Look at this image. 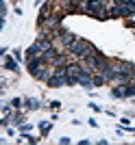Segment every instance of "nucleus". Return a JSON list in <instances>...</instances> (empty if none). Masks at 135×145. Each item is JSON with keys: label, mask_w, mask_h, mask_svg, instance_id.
Instances as JSON below:
<instances>
[{"label": "nucleus", "mask_w": 135, "mask_h": 145, "mask_svg": "<svg viewBox=\"0 0 135 145\" xmlns=\"http://www.w3.org/2000/svg\"><path fill=\"white\" fill-rule=\"evenodd\" d=\"M39 106H42V102H39L37 97H28V100H26V108L35 110V108H39Z\"/></svg>", "instance_id": "obj_3"}, {"label": "nucleus", "mask_w": 135, "mask_h": 145, "mask_svg": "<svg viewBox=\"0 0 135 145\" xmlns=\"http://www.w3.org/2000/svg\"><path fill=\"white\" fill-rule=\"evenodd\" d=\"M11 104H13V108H22L24 100H22V97H15V100H11Z\"/></svg>", "instance_id": "obj_5"}, {"label": "nucleus", "mask_w": 135, "mask_h": 145, "mask_svg": "<svg viewBox=\"0 0 135 145\" xmlns=\"http://www.w3.org/2000/svg\"><path fill=\"white\" fill-rule=\"evenodd\" d=\"M68 52L72 56H79V59H87V56L96 54V48H94L89 41H85V39H76V41L68 48Z\"/></svg>", "instance_id": "obj_1"}, {"label": "nucleus", "mask_w": 135, "mask_h": 145, "mask_svg": "<svg viewBox=\"0 0 135 145\" xmlns=\"http://www.w3.org/2000/svg\"><path fill=\"white\" fill-rule=\"evenodd\" d=\"M39 130H42V134L46 137V134H48V130H50V121H42V123H39Z\"/></svg>", "instance_id": "obj_4"}, {"label": "nucleus", "mask_w": 135, "mask_h": 145, "mask_svg": "<svg viewBox=\"0 0 135 145\" xmlns=\"http://www.w3.org/2000/svg\"><path fill=\"white\" fill-rule=\"evenodd\" d=\"M13 56H15L18 61H22V52H20V50H15V52H13Z\"/></svg>", "instance_id": "obj_6"}, {"label": "nucleus", "mask_w": 135, "mask_h": 145, "mask_svg": "<svg viewBox=\"0 0 135 145\" xmlns=\"http://www.w3.org/2000/svg\"><path fill=\"white\" fill-rule=\"evenodd\" d=\"M5 67L7 69H11V72H18L20 67H18V59L15 56H7L5 59Z\"/></svg>", "instance_id": "obj_2"}]
</instances>
